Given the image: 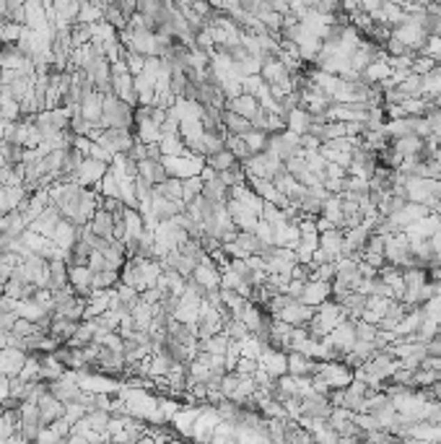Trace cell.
<instances>
[{"instance_id": "3957f363", "label": "cell", "mask_w": 441, "mask_h": 444, "mask_svg": "<svg viewBox=\"0 0 441 444\" xmlns=\"http://www.w3.org/2000/svg\"><path fill=\"white\" fill-rule=\"evenodd\" d=\"M317 369H319V361H314L311 356H307V353H299V351H291V353H288V374H291V377L311 379L317 374Z\"/></svg>"}, {"instance_id": "277c9868", "label": "cell", "mask_w": 441, "mask_h": 444, "mask_svg": "<svg viewBox=\"0 0 441 444\" xmlns=\"http://www.w3.org/2000/svg\"><path fill=\"white\" fill-rule=\"evenodd\" d=\"M26 359H29V353H24V351L19 349L0 351V372H3V377H8V379L19 377Z\"/></svg>"}, {"instance_id": "30bf717a", "label": "cell", "mask_w": 441, "mask_h": 444, "mask_svg": "<svg viewBox=\"0 0 441 444\" xmlns=\"http://www.w3.org/2000/svg\"><path fill=\"white\" fill-rule=\"evenodd\" d=\"M224 128H226V135H234V138H247V135L252 132L249 120H245V117H239V114H234V112H229V109H224Z\"/></svg>"}, {"instance_id": "6da1fadb", "label": "cell", "mask_w": 441, "mask_h": 444, "mask_svg": "<svg viewBox=\"0 0 441 444\" xmlns=\"http://www.w3.org/2000/svg\"><path fill=\"white\" fill-rule=\"evenodd\" d=\"M109 171V164H104V161H96V159H88L86 156L84 164H81V169L75 171L73 182L75 185H81V187H88V190H96L102 185L104 174Z\"/></svg>"}, {"instance_id": "8992f818", "label": "cell", "mask_w": 441, "mask_h": 444, "mask_svg": "<svg viewBox=\"0 0 441 444\" xmlns=\"http://www.w3.org/2000/svg\"><path fill=\"white\" fill-rule=\"evenodd\" d=\"M203 198L210 200L213 206H226V203L231 200V187L216 174V177L203 182Z\"/></svg>"}, {"instance_id": "e0dca14e", "label": "cell", "mask_w": 441, "mask_h": 444, "mask_svg": "<svg viewBox=\"0 0 441 444\" xmlns=\"http://www.w3.org/2000/svg\"><path fill=\"white\" fill-rule=\"evenodd\" d=\"M16 322H19V314L10 309H0V332H13Z\"/></svg>"}, {"instance_id": "7c38bea8", "label": "cell", "mask_w": 441, "mask_h": 444, "mask_svg": "<svg viewBox=\"0 0 441 444\" xmlns=\"http://www.w3.org/2000/svg\"><path fill=\"white\" fill-rule=\"evenodd\" d=\"M234 164H239V161L234 159V153L229 151V148H224V151L213 153V156H208L206 159V167L208 169H213L216 174H224V171H229Z\"/></svg>"}, {"instance_id": "ba28073f", "label": "cell", "mask_w": 441, "mask_h": 444, "mask_svg": "<svg viewBox=\"0 0 441 444\" xmlns=\"http://www.w3.org/2000/svg\"><path fill=\"white\" fill-rule=\"evenodd\" d=\"M88 229L94 231L99 239H107V242H114V216L107 213V210H96L94 218L88 221Z\"/></svg>"}, {"instance_id": "5b68a950", "label": "cell", "mask_w": 441, "mask_h": 444, "mask_svg": "<svg viewBox=\"0 0 441 444\" xmlns=\"http://www.w3.org/2000/svg\"><path fill=\"white\" fill-rule=\"evenodd\" d=\"M39 416H42V421H45V426H52L55 421H60V418H65V406L57 400L52 392H47V395L39 397Z\"/></svg>"}, {"instance_id": "8fae6325", "label": "cell", "mask_w": 441, "mask_h": 444, "mask_svg": "<svg viewBox=\"0 0 441 444\" xmlns=\"http://www.w3.org/2000/svg\"><path fill=\"white\" fill-rule=\"evenodd\" d=\"M16 314H19L21 320H29V322H34V325H39V322L47 317V309H42L34 299H26V302H19L16 304Z\"/></svg>"}, {"instance_id": "9c48e42d", "label": "cell", "mask_w": 441, "mask_h": 444, "mask_svg": "<svg viewBox=\"0 0 441 444\" xmlns=\"http://www.w3.org/2000/svg\"><path fill=\"white\" fill-rule=\"evenodd\" d=\"M226 109L239 114V117H245V120H252L254 112L260 109V102H257L252 94H239V96H234V99H229V102H226Z\"/></svg>"}, {"instance_id": "5bb4252c", "label": "cell", "mask_w": 441, "mask_h": 444, "mask_svg": "<svg viewBox=\"0 0 441 444\" xmlns=\"http://www.w3.org/2000/svg\"><path fill=\"white\" fill-rule=\"evenodd\" d=\"M203 195V180L200 177H189V180H185V190H182V203L185 206H189L195 198H200Z\"/></svg>"}, {"instance_id": "ac0fdd59", "label": "cell", "mask_w": 441, "mask_h": 444, "mask_svg": "<svg viewBox=\"0 0 441 444\" xmlns=\"http://www.w3.org/2000/svg\"><path fill=\"white\" fill-rule=\"evenodd\" d=\"M88 270H91V273H102V270H107V260H104L102 252H91V257H88Z\"/></svg>"}, {"instance_id": "52a82bcc", "label": "cell", "mask_w": 441, "mask_h": 444, "mask_svg": "<svg viewBox=\"0 0 441 444\" xmlns=\"http://www.w3.org/2000/svg\"><path fill=\"white\" fill-rule=\"evenodd\" d=\"M102 114H104V94H99L94 89V91L81 102V117H84L88 125H102Z\"/></svg>"}, {"instance_id": "9a60e30c", "label": "cell", "mask_w": 441, "mask_h": 444, "mask_svg": "<svg viewBox=\"0 0 441 444\" xmlns=\"http://www.w3.org/2000/svg\"><path fill=\"white\" fill-rule=\"evenodd\" d=\"M436 60H431V57H426V55H418L413 60V66H410V73H415V76H421V78H426L428 73H433L436 70Z\"/></svg>"}, {"instance_id": "2e32d148", "label": "cell", "mask_w": 441, "mask_h": 444, "mask_svg": "<svg viewBox=\"0 0 441 444\" xmlns=\"http://www.w3.org/2000/svg\"><path fill=\"white\" fill-rule=\"evenodd\" d=\"M37 332H42V330H39V328H37V325H34V322L21 320V317H19V322L13 325V332H10V335H16V338L26 340V338H31V335H37Z\"/></svg>"}, {"instance_id": "4fadbf2b", "label": "cell", "mask_w": 441, "mask_h": 444, "mask_svg": "<svg viewBox=\"0 0 441 444\" xmlns=\"http://www.w3.org/2000/svg\"><path fill=\"white\" fill-rule=\"evenodd\" d=\"M245 141H247V146H249V153L257 156V153L268 151V146H270V135H268V132H260V130H252Z\"/></svg>"}, {"instance_id": "7a4b0ae2", "label": "cell", "mask_w": 441, "mask_h": 444, "mask_svg": "<svg viewBox=\"0 0 441 444\" xmlns=\"http://www.w3.org/2000/svg\"><path fill=\"white\" fill-rule=\"evenodd\" d=\"M301 302L311 307V309H319L322 304L332 302V284H322V281H309L304 286V293H301Z\"/></svg>"}]
</instances>
